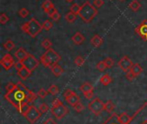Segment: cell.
<instances>
[{"instance_id":"obj_1","label":"cell","mask_w":147,"mask_h":124,"mask_svg":"<svg viewBox=\"0 0 147 124\" xmlns=\"http://www.w3.org/2000/svg\"><path fill=\"white\" fill-rule=\"evenodd\" d=\"M37 93L28 90L21 82L16 84V88L15 90L6 92L4 95L5 100H7L14 108H16L18 112L22 104H32L37 98Z\"/></svg>"},{"instance_id":"obj_2","label":"cell","mask_w":147,"mask_h":124,"mask_svg":"<svg viewBox=\"0 0 147 124\" xmlns=\"http://www.w3.org/2000/svg\"><path fill=\"white\" fill-rule=\"evenodd\" d=\"M97 14H98L97 9L91 3H90L89 1H86L81 6L78 16L84 22H90L95 18V16Z\"/></svg>"},{"instance_id":"obj_3","label":"cell","mask_w":147,"mask_h":124,"mask_svg":"<svg viewBox=\"0 0 147 124\" xmlns=\"http://www.w3.org/2000/svg\"><path fill=\"white\" fill-rule=\"evenodd\" d=\"M60 60H61L60 55L57 52H55L53 48H49L40 56V62L45 67L51 68L53 66L57 65Z\"/></svg>"},{"instance_id":"obj_4","label":"cell","mask_w":147,"mask_h":124,"mask_svg":"<svg viewBox=\"0 0 147 124\" xmlns=\"http://www.w3.org/2000/svg\"><path fill=\"white\" fill-rule=\"evenodd\" d=\"M21 29L32 38H34L37 35H39L41 32L43 28L42 25L34 17H33L28 22L23 23L21 26Z\"/></svg>"},{"instance_id":"obj_5","label":"cell","mask_w":147,"mask_h":124,"mask_svg":"<svg viewBox=\"0 0 147 124\" xmlns=\"http://www.w3.org/2000/svg\"><path fill=\"white\" fill-rule=\"evenodd\" d=\"M52 115L58 120L62 119L65 117V115L68 113L67 108L65 106V104L58 98H56L52 103V107L50 109Z\"/></svg>"},{"instance_id":"obj_6","label":"cell","mask_w":147,"mask_h":124,"mask_svg":"<svg viewBox=\"0 0 147 124\" xmlns=\"http://www.w3.org/2000/svg\"><path fill=\"white\" fill-rule=\"evenodd\" d=\"M104 104L100 98H95L88 104V109L90 110L95 116L98 117L101 115L102 110H104Z\"/></svg>"},{"instance_id":"obj_7","label":"cell","mask_w":147,"mask_h":124,"mask_svg":"<svg viewBox=\"0 0 147 124\" xmlns=\"http://www.w3.org/2000/svg\"><path fill=\"white\" fill-rule=\"evenodd\" d=\"M41 115L42 114L40 112L39 109L35 108L34 105H30L28 112L24 115V117L28 123H30L31 124H34L40 119Z\"/></svg>"},{"instance_id":"obj_8","label":"cell","mask_w":147,"mask_h":124,"mask_svg":"<svg viewBox=\"0 0 147 124\" xmlns=\"http://www.w3.org/2000/svg\"><path fill=\"white\" fill-rule=\"evenodd\" d=\"M64 98L65 102L71 107H75L78 103H80V98L73 91L67 89L64 92Z\"/></svg>"},{"instance_id":"obj_9","label":"cell","mask_w":147,"mask_h":124,"mask_svg":"<svg viewBox=\"0 0 147 124\" xmlns=\"http://www.w3.org/2000/svg\"><path fill=\"white\" fill-rule=\"evenodd\" d=\"M22 62L24 67H26L27 69H28L30 72H33L39 66V64H40L39 60L33 54H28V57L23 61H22Z\"/></svg>"},{"instance_id":"obj_10","label":"cell","mask_w":147,"mask_h":124,"mask_svg":"<svg viewBox=\"0 0 147 124\" xmlns=\"http://www.w3.org/2000/svg\"><path fill=\"white\" fill-rule=\"evenodd\" d=\"M79 90L81 91V92L84 94V96L85 97L86 99H93L94 97V87L91 84H90L89 82H84L79 88Z\"/></svg>"},{"instance_id":"obj_11","label":"cell","mask_w":147,"mask_h":124,"mask_svg":"<svg viewBox=\"0 0 147 124\" xmlns=\"http://www.w3.org/2000/svg\"><path fill=\"white\" fill-rule=\"evenodd\" d=\"M135 33L143 40L147 41V20H143L136 28Z\"/></svg>"},{"instance_id":"obj_12","label":"cell","mask_w":147,"mask_h":124,"mask_svg":"<svg viewBox=\"0 0 147 124\" xmlns=\"http://www.w3.org/2000/svg\"><path fill=\"white\" fill-rule=\"evenodd\" d=\"M133 65H134V63H133L132 60L129 59L127 56H123V57L119 60V62H118L119 67H120L125 73H127V72L130 71V69H131V67L133 66Z\"/></svg>"},{"instance_id":"obj_13","label":"cell","mask_w":147,"mask_h":124,"mask_svg":"<svg viewBox=\"0 0 147 124\" xmlns=\"http://www.w3.org/2000/svg\"><path fill=\"white\" fill-rule=\"evenodd\" d=\"M15 63H16V62L14 61L13 57H12L9 54H5L2 57V59H1V60H0L1 66H2L6 71L9 70V69L15 65Z\"/></svg>"},{"instance_id":"obj_14","label":"cell","mask_w":147,"mask_h":124,"mask_svg":"<svg viewBox=\"0 0 147 124\" xmlns=\"http://www.w3.org/2000/svg\"><path fill=\"white\" fill-rule=\"evenodd\" d=\"M71 41L75 44V45H81L85 41V37L84 35L81 33V32H76L71 38Z\"/></svg>"},{"instance_id":"obj_15","label":"cell","mask_w":147,"mask_h":124,"mask_svg":"<svg viewBox=\"0 0 147 124\" xmlns=\"http://www.w3.org/2000/svg\"><path fill=\"white\" fill-rule=\"evenodd\" d=\"M28 53L26 52V50L22 47L18 48L15 53V56L19 61H23L28 57Z\"/></svg>"},{"instance_id":"obj_16","label":"cell","mask_w":147,"mask_h":124,"mask_svg":"<svg viewBox=\"0 0 147 124\" xmlns=\"http://www.w3.org/2000/svg\"><path fill=\"white\" fill-rule=\"evenodd\" d=\"M90 43L94 47H99L102 45L103 43V39L97 34L94 35L93 37L90 40Z\"/></svg>"},{"instance_id":"obj_17","label":"cell","mask_w":147,"mask_h":124,"mask_svg":"<svg viewBox=\"0 0 147 124\" xmlns=\"http://www.w3.org/2000/svg\"><path fill=\"white\" fill-rule=\"evenodd\" d=\"M31 73H32V72H30L28 69H27L24 66L17 71V75L22 80H26L31 75Z\"/></svg>"},{"instance_id":"obj_18","label":"cell","mask_w":147,"mask_h":124,"mask_svg":"<svg viewBox=\"0 0 147 124\" xmlns=\"http://www.w3.org/2000/svg\"><path fill=\"white\" fill-rule=\"evenodd\" d=\"M132 120H133V117H131L126 112H123V113H121V115L118 116V121L121 124H130Z\"/></svg>"},{"instance_id":"obj_19","label":"cell","mask_w":147,"mask_h":124,"mask_svg":"<svg viewBox=\"0 0 147 124\" xmlns=\"http://www.w3.org/2000/svg\"><path fill=\"white\" fill-rule=\"evenodd\" d=\"M130 72L134 74V76L135 78H137L138 76H140L142 73L143 68H142V66L139 63H134L133 66L130 69Z\"/></svg>"},{"instance_id":"obj_20","label":"cell","mask_w":147,"mask_h":124,"mask_svg":"<svg viewBox=\"0 0 147 124\" xmlns=\"http://www.w3.org/2000/svg\"><path fill=\"white\" fill-rule=\"evenodd\" d=\"M100 83L103 86H108L110 83H112V79H111V77L108 73H105L102 76H101V78H100Z\"/></svg>"},{"instance_id":"obj_21","label":"cell","mask_w":147,"mask_h":124,"mask_svg":"<svg viewBox=\"0 0 147 124\" xmlns=\"http://www.w3.org/2000/svg\"><path fill=\"white\" fill-rule=\"evenodd\" d=\"M50 69H51L52 73H53L54 76H56V77H59V76L64 73L63 68H62L59 65H58V64L55 65V66H53L51 67Z\"/></svg>"},{"instance_id":"obj_22","label":"cell","mask_w":147,"mask_h":124,"mask_svg":"<svg viewBox=\"0 0 147 124\" xmlns=\"http://www.w3.org/2000/svg\"><path fill=\"white\" fill-rule=\"evenodd\" d=\"M3 48H4L6 51L10 52V51H12L13 48L15 47V44H14V42H13L10 39H8V40H6V41H4V43L3 44Z\"/></svg>"},{"instance_id":"obj_23","label":"cell","mask_w":147,"mask_h":124,"mask_svg":"<svg viewBox=\"0 0 147 124\" xmlns=\"http://www.w3.org/2000/svg\"><path fill=\"white\" fill-rule=\"evenodd\" d=\"M115 110V104L111 100H108L104 104V110H106L108 113H112Z\"/></svg>"},{"instance_id":"obj_24","label":"cell","mask_w":147,"mask_h":124,"mask_svg":"<svg viewBox=\"0 0 147 124\" xmlns=\"http://www.w3.org/2000/svg\"><path fill=\"white\" fill-rule=\"evenodd\" d=\"M102 124H121L118 121V115L114 113L104 123Z\"/></svg>"},{"instance_id":"obj_25","label":"cell","mask_w":147,"mask_h":124,"mask_svg":"<svg viewBox=\"0 0 147 124\" xmlns=\"http://www.w3.org/2000/svg\"><path fill=\"white\" fill-rule=\"evenodd\" d=\"M65 18L66 22H70V23H72V22H74L76 21V19H77V15L74 14V13H72L71 11H69V12H67V13L65 14Z\"/></svg>"},{"instance_id":"obj_26","label":"cell","mask_w":147,"mask_h":124,"mask_svg":"<svg viewBox=\"0 0 147 124\" xmlns=\"http://www.w3.org/2000/svg\"><path fill=\"white\" fill-rule=\"evenodd\" d=\"M141 7V3L138 1V0H133L130 3H129V8L133 10V11H138L140 9V8Z\"/></svg>"},{"instance_id":"obj_27","label":"cell","mask_w":147,"mask_h":124,"mask_svg":"<svg viewBox=\"0 0 147 124\" xmlns=\"http://www.w3.org/2000/svg\"><path fill=\"white\" fill-rule=\"evenodd\" d=\"M54 5H53V3L50 1V0H45L43 3H42V4H41V8H42V9L45 11V12H47L49 9H51L52 7H53Z\"/></svg>"},{"instance_id":"obj_28","label":"cell","mask_w":147,"mask_h":124,"mask_svg":"<svg viewBox=\"0 0 147 124\" xmlns=\"http://www.w3.org/2000/svg\"><path fill=\"white\" fill-rule=\"evenodd\" d=\"M47 92L50 93L52 96H56V95H58V93L59 92V87H58L56 85H52L48 88Z\"/></svg>"},{"instance_id":"obj_29","label":"cell","mask_w":147,"mask_h":124,"mask_svg":"<svg viewBox=\"0 0 147 124\" xmlns=\"http://www.w3.org/2000/svg\"><path fill=\"white\" fill-rule=\"evenodd\" d=\"M80 9H81V6H79L77 3H74L71 5L70 7V11H71L72 13L76 14V15H78L79 11H80Z\"/></svg>"},{"instance_id":"obj_30","label":"cell","mask_w":147,"mask_h":124,"mask_svg":"<svg viewBox=\"0 0 147 124\" xmlns=\"http://www.w3.org/2000/svg\"><path fill=\"white\" fill-rule=\"evenodd\" d=\"M52 45H53V42L49 39H44L43 41L41 42V47H44L46 50H48L49 48H51Z\"/></svg>"},{"instance_id":"obj_31","label":"cell","mask_w":147,"mask_h":124,"mask_svg":"<svg viewBox=\"0 0 147 124\" xmlns=\"http://www.w3.org/2000/svg\"><path fill=\"white\" fill-rule=\"evenodd\" d=\"M74 64H75L77 66L80 67V66H82L84 64V59L82 56L78 55V56H77V57L75 58V60H74Z\"/></svg>"},{"instance_id":"obj_32","label":"cell","mask_w":147,"mask_h":124,"mask_svg":"<svg viewBox=\"0 0 147 124\" xmlns=\"http://www.w3.org/2000/svg\"><path fill=\"white\" fill-rule=\"evenodd\" d=\"M42 28H43L44 30H47V31L50 30V29L53 28V23H52V22L49 21V20H46V21L42 23Z\"/></svg>"},{"instance_id":"obj_33","label":"cell","mask_w":147,"mask_h":124,"mask_svg":"<svg viewBox=\"0 0 147 124\" xmlns=\"http://www.w3.org/2000/svg\"><path fill=\"white\" fill-rule=\"evenodd\" d=\"M103 61H104V63H105V65H106L107 68H111V67L115 65V61H114V60H113L112 58H110V57L106 58Z\"/></svg>"},{"instance_id":"obj_34","label":"cell","mask_w":147,"mask_h":124,"mask_svg":"<svg viewBox=\"0 0 147 124\" xmlns=\"http://www.w3.org/2000/svg\"><path fill=\"white\" fill-rule=\"evenodd\" d=\"M18 14L22 18H26L28 15H29V11L26 9V8H22L21 9H19Z\"/></svg>"},{"instance_id":"obj_35","label":"cell","mask_w":147,"mask_h":124,"mask_svg":"<svg viewBox=\"0 0 147 124\" xmlns=\"http://www.w3.org/2000/svg\"><path fill=\"white\" fill-rule=\"evenodd\" d=\"M47 94H48L47 91H46V90H45V89H43V88H40V89L39 90V91L37 92L38 97H39L40 98H41V99L46 98V97L47 96Z\"/></svg>"},{"instance_id":"obj_36","label":"cell","mask_w":147,"mask_h":124,"mask_svg":"<svg viewBox=\"0 0 147 124\" xmlns=\"http://www.w3.org/2000/svg\"><path fill=\"white\" fill-rule=\"evenodd\" d=\"M96 69L100 72H103L107 69V66L104 63V61H99L97 64H96Z\"/></svg>"},{"instance_id":"obj_37","label":"cell","mask_w":147,"mask_h":124,"mask_svg":"<svg viewBox=\"0 0 147 124\" xmlns=\"http://www.w3.org/2000/svg\"><path fill=\"white\" fill-rule=\"evenodd\" d=\"M16 88V84H13L11 82L8 83L6 85H5V91L6 92H9V91H11L13 90H15Z\"/></svg>"},{"instance_id":"obj_38","label":"cell","mask_w":147,"mask_h":124,"mask_svg":"<svg viewBox=\"0 0 147 124\" xmlns=\"http://www.w3.org/2000/svg\"><path fill=\"white\" fill-rule=\"evenodd\" d=\"M39 110H40V112L41 113V114H45V113H47V110H48V106L46 104H41L40 106H39Z\"/></svg>"},{"instance_id":"obj_39","label":"cell","mask_w":147,"mask_h":124,"mask_svg":"<svg viewBox=\"0 0 147 124\" xmlns=\"http://www.w3.org/2000/svg\"><path fill=\"white\" fill-rule=\"evenodd\" d=\"M8 21H9V17L4 13H2L1 16H0V23L3 25V24L7 23Z\"/></svg>"},{"instance_id":"obj_40","label":"cell","mask_w":147,"mask_h":124,"mask_svg":"<svg viewBox=\"0 0 147 124\" xmlns=\"http://www.w3.org/2000/svg\"><path fill=\"white\" fill-rule=\"evenodd\" d=\"M74 108V110L76 111V112H78V113H81L84 110V105L81 104V103H78L75 107H73Z\"/></svg>"},{"instance_id":"obj_41","label":"cell","mask_w":147,"mask_h":124,"mask_svg":"<svg viewBox=\"0 0 147 124\" xmlns=\"http://www.w3.org/2000/svg\"><path fill=\"white\" fill-rule=\"evenodd\" d=\"M104 3V1L103 0H94L93 1V5L96 7V8H100L103 5Z\"/></svg>"},{"instance_id":"obj_42","label":"cell","mask_w":147,"mask_h":124,"mask_svg":"<svg viewBox=\"0 0 147 124\" xmlns=\"http://www.w3.org/2000/svg\"><path fill=\"white\" fill-rule=\"evenodd\" d=\"M57 11H58V10H57V9H56V8L53 6V7H52L51 9H48V10H47L46 13H47V15L49 17H51V16H53V15L55 12H57Z\"/></svg>"},{"instance_id":"obj_43","label":"cell","mask_w":147,"mask_h":124,"mask_svg":"<svg viewBox=\"0 0 147 124\" xmlns=\"http://www.w3.org/2000/svg\"><path fill=\"white\" fill-rule=\"evenodd\" d=\"M52 20H53V21H55V22H57V21H59V19H60V14L57 11V12H55L51 17H50Z\"/></svg>"},{"instance_id":"obj_44","label":"cell","mask_w":147,"mask_h":124,"mask_svg":"<svg viewBox=\"0 0 147 124\" xmlns=\"http://www.w3.org/2000/svg\"><path fill=\"white\" fill-rule=\"evenodd\" d=\"M14 66H15V68L16 69V71H18V70H20L21 68H22L24 66H23V64H22V61H17V62H16L15 63V65H14Z\"/></svg>"},{"instance_id":"obj_45","label":"cell","mask_w":147,"mask_h":124,"mask_svg":"<svg viewBox=\"0 0 147 124\" xmlns=\"http://www.w3.org/2000/svg\"><path fill=\"white\" fill-rule=\"evenodd\" d=\"M126 77H127V79L128 80H133V79H135V77L134 76V74H133L130 71L127 72V73H126Z\"/></svg>"},{"instance_id":"obj_46","label":"cell","mask_w":147,"mask_h":124,"mask_svg":"<svg viewBox=\"0 0 147 124\" xmlns=\"http://www.w3.org/2000/svg\"><path fill=\"white\" fill-rule=\"evenodd\" d=\"M43 124H57L56 123V122L53 119V118H48V119H47Z\"/></svg>"},{"instance_id":"obj_47","label":"cell","mask_w":147,"mask_h":124,"mask_svg":"<svg viewBox=\"0 0 147 124\" xmlns=\"http://www.w3.org/2000/svg\"><path fill=\"white\" fill-rule=\"evenodd\" d=\"M140 124H147V120H145V121H143L142 123Z\"/></svg>"},{"instance_id":"obj_48","label":"cell","mask_w":147,"mask_h":124,"mask_svg":"<svg viewBox=\"0 0 147 124\" xmlns=\"http://www.w3.org/2000/svg\"><path fill=\"white\" fill-rule=\"evenodd\" d=\"M65 1H66L67 3H71V2H73L74 0H65Z\"/></svg>"},{"instance_id":"obj_49","label":"cell","mask_w":147,"mask_h":124,"mask_svg":"<svg viewBox=\"0 0 147 124\" xmlns=\"http://www.w3.org/2000/svg\"><path fill=\"white\" fill-rule=\"evenodd\" d=\"M120 1H123V0H120Z\"/></svg>"}]
</instances>
